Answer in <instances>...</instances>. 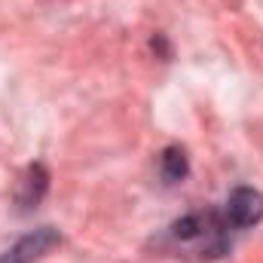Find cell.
<instances>
[{
    "mask_svg": "<svg viewBox=\"0 0 263 263\" xmlns=\"http://www.w3.org/2000/svg\"><path fill=\"white\" fill-rule=\"evenodd\" d=\"M49 181H52L49 168H46L43 162H31V165L22 172V178H18V190H15V205H18V211L37 208V205L46 199V193H49Z\"/></svg>",
    "mask_w": 263,
    "mask_h": 263,
    "instance_id": "3",
    "label": "cell"
},
{
    "mask_svg": "<svg viewBox=\"0 0 263 263\" xmlns=\"http://www.w3.org/2000/svg\"><path fill=\"white\" fill-rule=\"evenodd\" d=\"M0 263H22V260H18V257L12 254V248H9V251H3V254H0Z\"/></svg>",
    "mask_w": 263,
    "mask_h": 263,
    "instance_id": "7",
    "label": "cell"
},
{
    "mask_svg": "<svg viewBox=\"0 0 263 263\" xmlns=\"http://www.w3.org/2000/svg\"><path fill=\"white\" fill-rule=\"evenodd\" d=\"M59 245H62V233L55 227H37V230L25 233L12 245V254L22 263H34V260H40L43 254H49L52 248H59Z\"/></svg>",
    "mask_w": 263,
    "mask_h": 263,
    "instance_id": "4",
    "label": "cell"
},
{
    "mask_svg": "<svg viewBox=\"0 0 263 263\" xmlns=\"http://www.w3.org/2000/svg\"><path fill=\"white\" fill-rule=\"evenodd\" d=\"M159 175L165 184H181L187 175H190V159H187V150L178 147V144H168L162 153H159Z\"/></svg>",
    "mask_w": 263,
    "mask_h": 263,
    "instance_id": "5",
    "label": "cell"
},
{
    "mask_svg": "<svg viewBox=\"0 0 263 263\" xmlns=\"http://www.w3.org/2000/svg\"><path fill=\"white\" fill-rule=\"evenodd\" d=\"M223 220L230 230H248L263 220V193L254 187H236L227 205H223Z\"/></svg>",
    "mask_w": 263,
    "mask_h": 263,
    "instance_id": "2",
    "label": "cell"
},
{
    "mask_svg": "<svg viewBox=\"0 0 263 263\" xmlns=\"http://www.w3.org/2000/svg\"><path fill=\"white\" fill-rule=\"evenodd\" d=\"M230 233L223 211H190L165 227V242L175 248H193L202 260H214L230 251Z\"/></svg>",
    "mask_w": 263,
    "mask_h": 263,
    "instance_id": "1",
    "label": "cell"
},
{
    "mask_svg": "<svg viewBox=\"0 0 263 263\" xmlns=\"http://www.w3.org/2000/svg\"><path fill=\"white\" fill-rule=\"evenodd\" d=\"M150 46H153V52L162 59V62H168L172 59V46H168V40H165V34H156L153 40H150Z\"/></svg>",
    "mask_w": 263,
    "mask_h": 263,
    "instance_id": "6",
    "label": "cell"
}]
</instances>
